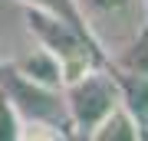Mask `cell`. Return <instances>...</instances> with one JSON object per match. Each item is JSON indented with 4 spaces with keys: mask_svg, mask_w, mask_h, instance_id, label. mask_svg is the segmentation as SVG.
I'll return each mask as SVG.
<instances>
[{
    "mask_svg": "<svg viewBox=\"0 0 148 141\" xmlns=\"http://www.w3.org/2000/svg\"><path fill=\"white\" fill-rule=\"evenodd\" d=\"M0 92L13 102L23 118V138H66L73 121L66 112L63 89H49L27 79L13 63L0 66Z\"/></svg>",
    "mask_w": 148,
    "mask_h": 141,
    "instance_id": "obj_1",
    "label": "cell"
},
{
    "mask_svg": "<svg viewBox=\"0 0 148 141\" xmlns=\"http://www.w3.org/2000/svg\"><path fill=\"white\" fill-rule=\"evenodd\" d=\"M63 99H66V112H69L73 128H79L82 135H89V131L119 105L115 76H106L99 66H92V69H86L82 76L69 79L63 85Z\"/></svg>",
    "mask_w": 148,
    "mask_h": 141,
    "instance_id": "obj_2",
    "label": "cell"
},
{
    "mask_svg": "<svg viewBox=\"0 0 148 141\" xmlns=\"http://www.w3.org/2000/svg\"><path fill=\"white\" fill-rule=\"evenodd\" d=\"M76 7H79L82 20H86V26H89V33L95 40V30H99V26L125 20V16H132L138 7L145 10V0H76ZM95 43H99V40H95Z\"/></svg>",
    "mask_w": 148,
    "mask_h": 141,
    "instance_id": "obj_3",
    "label": "cell"
},
{
    "mask_svg": "<svg viewBox=\"0 0 148 141\" xmlns=\"http://www.w3.org/2000/svg\"><path fill=\"white\" fill-rule=\"evenodd\" d=\"M13 66L20 69L27 79L40 82V85H49V89H63V66H59V59H56L49 49H43L40 43H36L30 52H23V56L16 59Z\"/></svg>",
    "mask_w": 148,
    "mask_h": 141,
    "instance_id": "obj_4",
    "label": "cell"
},
{
    "mask_svg": "<svg viewBox=\"0 0 148 141\" xmlns=\"http://www.w3.org/2000/svg\"><path fill=\"white\" fill-rule=\"evenodd\" d=\"M142 135H145V128L138 125L135 115L119 102V105H115V108H112L86 138H92V141H138Z\"/></svg>",
    "mask_w": 148,
    "mask_h": 141,
    "instance_id": "obj_5",
    "label": "cell"
},
{
    "mask_svg": "<svg viewBox=\"0 0 148 141\" xmlns=\"http://www.w3.org/2000/svg\"><path fill=\"white\" fill-rule=\"evenodd\" d=\"M119 85V102L135 115L142 128H148V72H122L115 76Z\"/></svg>",
    "mask_w": 148,
    "mask_h": 141,
    "instance_id": "obj_6",
    "label": "cell"
},
{
    "mask_svg": "<svg viewBox=\"0 0 148 141\" xmlns=\"http://www.w3.org/2000/svg\"><path fill=\"white\" fill-rule=\"evenodd\" d=\"M119 63L125 72H148V20L132 33V43L122 49Z\"/></svg>",
    "mask_w": 148,
    "mask_h": 141,
    "instance_id": "obj_7",
    "label": "cell"
},
{
    "mask_svg": "<svg viewBox=\"0 0 148 141\" xmlns=\"http://www.w3.org/2000/svg\"><path fill=\"white\" fill-rule=\"evenodd\" d=\"M16 3H23V7H40V10H49V13H59L63 20L76 23L86 36H92L89 26H86V20H82V13H79V7H76V0H16Z\"/></svg>",
    "mask_w": 148,
    "mask_h": 141,
    "instance_id": "obj_8",
    "label": "cell"
},
{
    "mask_svg": "<svg viewBox=\"0 0 148 141\" xmlns=\"http://www.w3.org/2000/svg\"><path fill=\"white\" fill-rule=\"evenodd\" d=\"M23 138V118L13 108V102L0 92V141H20Z\"/></svg>",
    "mask_w": 148,
    "mask_h": 141,
    "instance_id": "obj_9",
    "label": "cell"
},
{
    "mask_svg": "<svg viewBox=\"0 0 148 141\" xmlns=\"http://www.w3.org/2000/svg\"><path fill=\"white\" fill-rule=\"evenodd\" d=\"M145 13H148V0H145Z\"/></svg>",
    "mask_w": 148,
    "mask_h": 141,
    "instance_id": "obj_10",
    "label": "cell"
}]
</instances>
